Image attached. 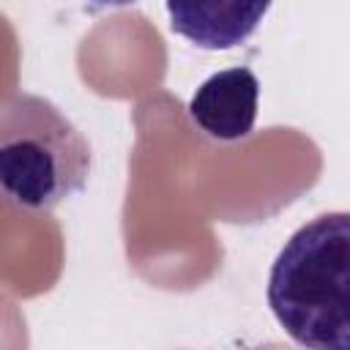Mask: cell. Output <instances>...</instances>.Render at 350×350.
I'll return each instance as SVG.
<instances>
[{
  "label": "cell",
  "instance_id": "5b68a950",
  "mask_svg": "<svg viewBox=\"0 0 350 350\" xmlns=\"http://www.w3.org/2000/svg\"><path fill=\"white\" fill-rule=\"evenodd\" d=\"M88 3L96 5V8H118V5H131L137 0H88Z\"/></svg>",
  "mask_w": 350,
  "mask_h": 350
},
{
  "label": "cell",
  "instance_id": "3957f363",
  "mask_svg": "<svg viewBox=\"0 0 350 350\" xmlns=\"http://www.w3.org/2000/svg\"><path fill=\"white\" fill-rule=\"evenodd\" d=\"M257 98L260 82L252 68H224L194 90L189 101V118L211 139L235 142L252 134L257 120Z\"/></svg>",
  "mask_w": 350,
  "mask_h": 350
},
{
  "label": "cell",
  "instance_id": "7a4b0ae2",
  "mask_svg": "<svg viewBox=\"0 0 350 350\" xmlns=\"http://www.w3.org/2000/svg\"><path fill=\"white\" fill-rule=\"evenodd\" d=\"M90 145L49 98L0 101V205L52 211L88 186Z\"/></svg>",
  "mask_w": 350,
  "mask_h": 350
},
{
  "label": "cell",
  "instance_id": "6da1fadb",
  "mask_svg": "<svg viewBox=\"0 0 350 350\" xmlns=\"http://www.w3.org/2000/svg\"><path fill=\"white\" fill-rule=\"evenodd\" d=\"M268 306L304 347L350 350V216L323 213L295 230L268 276Z\"/></svg>",
  "mask_w": 350,
  "mask_h": 350
},
{
  "label": "cell",
  "instance_id": "277c9868",
  "mask_svg": "<svg viewBox=\"0 0 350 350\" xmlns=\"http://www.w3.org/2000/svg\"><path fill=\"white\" fill-rule=\"evenodd\" d=\"M273 0H167L170 27L202 49L241 46Z\"/></svg>",
  "mask_w": 350,
  "mask_h": 350
}]
</instances>
